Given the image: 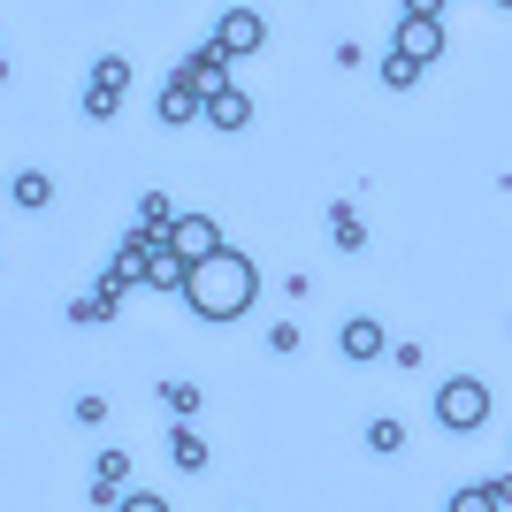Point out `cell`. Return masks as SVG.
I'll return each mask as SVG.
<instances>
[{
  "label": "cell",
  "instance_id": "16",
  "mask_svg": "<svg viewBox=\"0 0 512 512\" xmlns=\"http://www.w3.org/2000/svg\"><path fill=\"white\" fill-rule=\"evenodd\" d=\"M92 482H115V490H123V482H130V459H123V451H100V467H92Z\"/></svg>",
  "mask_w": 512,
  "mask_h": 512
},
{
  "label": "cell",
  "instance_id": "13",
  "mask_svg": "<svg viewBox=\"0 0 512 512\" xmlns=\"http://www.w3.org/2000/svg\"><path fill=\"white\" fill-rule=\"evenodd\" d=\"M169 459L176 467H207V436L199 428H169Z\"/></svg>",
  "mask_w": 512,
  "mask_h": 512
},
{
  "label": "cell",
  "instance_id": "2",
  "mask_svg": "<svg viewBox=\"0 0 512 512\" xmlns=\"http://www.w3.org/2000/svg\"><path fill=\"white\" fill-rule=\"evenodd\" d=\"M436 421L444 428H482L490 421V390L474 383V375H451V383L436 390Z\"/></svg>",
  "mask_w": 512,
  "mask_h": 512
},
{
  "label": "cell",
  "instance_id": "17",
  "mask_svg": "<svg viewBox=\"0 0 512 512\" xmlns=\"http://www.w3.org/2000/svg\"><path fill=\"white\" fill-rule=\"evenodd\" d=\"M413 77H421V62H406V54H390V62H383V85H398V92H406Z\"/></svg>",
  "mask_w": 512,
  "mask_h": 512
},
{
  "label": "cell",
  "instance_id": "3",
  "mask_svg": "<svg viewBox=\"0 0 512 512\" xmlns=\"http://www.w3.org/2000/svg\"><path fill=\"white\" fill-rule=\"evenodd\" d=\"M161 245L192 268V260H207L214 245H222V230H214V214H169V222H161Z\"/></svg>",
  "mask_w": 512,
  "mask_h": 512
},
{
  "label": "cell",
  "instance_id": "5",
  "mask_svg": "<svg viewBox=\"0 0 512 512\" xmlns=\"http://www.w3.org/2000/svg\"><path fill=\"white\" fill-rule=\"evenodd\" d=\"M176 85H192V92L230 85V54H222V46H199V54H184V62H176Z\"/></svg>",
  "mask_w": 512,
  "mask_h": 512
},
{
  "label": "cell",
  "instance_id": "12",
  "mask_svg": "<svg viewBox=\"0 0 512 512\" xmlns=\"http://www.w3.org/2000/svg\"><path fill=\"white\" fill-rule=\"evenodd\" d=\"M451 512H505V482H474V490H459Z\"/></svg>",
  "mask_w": 512,
  "mask_h": 512
},
{
  "label": "cell",
  "instance_id": "23",
  "mask_svg": "<svg viewBox=\"0 0 512 512\" xmlns=\"http://www.w3.org/2000/svg\"><path fill=\"white\" fill-rule=\"evenodd\" d=\"M436 8H444V0H406V16H436Z\"/></svg>",
  "mask_w": 512,
  "mask_h": 512
},
{
  "label": "cell",
  "instance_id": "18",
  "mask_svg": "<svg viewBox=\"0 0 512 512\" xmlns=\"http://www.w3.org/2000/svg\"><path fill=\"white\" fill-rule=\"evenodd\" d=\"M367 444H375V451H398V444H406V428H398V421H375V428H367Z\"/></svg>",
  "mask_w": 512,
  "mask_h": 512
},
{
  "label": "cell",
  "instance_id": "21",
  "mask_svg": "<svg viewBox=\"0 0 512 512\" xmlns=\"http://www.w3.org/2000/svg\"><path fill=\"white\" fill-rule=\"evenodd\" d=\"M115 107H123V100H115V92H92V85H85V115H100V123H107Z\"/></svg>",
  "mask_w": 512,
  "mask_h": 512
},
{
  "label": "cell",
  "instance_id": "14",
  "mask_svg": "<svg viewBox=\"0 0 512 512\" xmlns=\"http://www.w3.org/2000/svg\"><path fill=\"white\" fill-rule=\"evenodd\" d=\"M92 92H115V100H123V92H130V62H115V54L92 62Z\"/></svg>",
  "mask_w": 512,
  "mask_h": 512
},
{
  "label": "cell",
  "instance_id": "1",
  "mask_svg": "<svg viewBox=\"0 0 512 512\" xmlns=\"http://www.w3.org/2000/svg\"><path fill=\"white\" fill-rule=\"evenodd\" d=\"M184 299H192V314H207V321H245L253 299H260V268L245 253H230V245H214L207 260L184 268Z\"/></svg>",
  "mask_w": 512,
  "mask_h": 512
},
{
  "label": "cell",
  "instance_id": "11",
  "mask_svg": "<svg viewBox=\"0 0 512 512\" xmlns=\"http://www.w3.org/2000/svg\"><path fill=\"white\" fill-rule=\"evenodd\" d=\"M8 192H16V207H31V214H39L46 199H54V176H46V169H23L16 184H8Z\"/></svg>",
  "mask_w": 512,
  "mask_h": 512
},
{
  "label": "cell",
  "instance_id": "15",
  "mask_svg": "<svg viewBox=\"0 0 512 512\" xmlns=\"http://www.w3.org/2000/svg\"><path fill=\"white\" fill-rule=\"evenodd\" d=\"M329 222H337V253H360V245H367V230H360V214H352V207H337Z\"/></svg>",
  "mask_w": 512,
  "mask_h": 512
},
{
  "label": "cell",
  "instance_id": "7",
  "mask_svg": "<svg viewBox=\"0 0 512 512\" xmlns=\"http://www.w3.org/2000/svg\"><path fill=\"white\" fill-rule=\"evenodd\" d=\"M199 115H207L214 130H245L253 123V100H245L237 85H214V92H199Z\"/></svg>",
  "mask_w": 512,
  "mask_h": 512
},
{
  "label": "cell",
  "instance_id": "10",
  "mask_svg": "<svg viewBox=\"0 0 512 512\" xmlns=\"http://www.w3.org/2000/svg\"><path fill=\"white\" fill-rule=\"evenodd\" d=\"M192 115H199V92L192 85H176V77H169V85H161V123H192Z\"/></svg>",
  "mask_w": 512,
  "mask_h": 512
},
{
  "label": "cell",
  "instance_id": "22",
  "mask_svg": "<svg viewBox=\"0 0 512 512\" xmlns=\"http://www.w3.org/2000/svg\"><path fill=\"white\" fill-rule=\"evenodd\" d=\"M115 512H169V505H161V497H146V490H138V497L123 490V497H115Z\"/></svg>",
  "mask_w": 512,
  "mask_h": 512
},
{
  "label": "cell",
  "instance_id": "4",
  "mask_svg": "<svg viewBox=\"0 0 512 512\" xmlns=\"http://www.w3.org/2000/svg\"><path fill=\"white\" fill-rule=\"evenodd\" d=\"M260 39H268V23H260L253 8H230V16L214 23V46H222L230 62H245V54H260Z\"/></svg>",
  "mask_w": 512,
  "mask_h": 512
},
{
  "label": "cell",
  "instance_id": "19",
  "mask_svg": "<svg viewBox=\"0 0 512 512\" xmlns=\"http://www.w3.org/2000/svg\"><path fill=\"white\" fill-rule=\"evenodd\" d=\"M161 398H169V413H199V390H192V383H169Z\"/></svg>",
  "mask_w": 512,
  "mask_h": 512
},
{
  "label": "cell",
  "instance_id": "6",
  "mask_svg": "<svg viewBox=\"0 0 512 512\" xmlns=\"http://www.w3.org/2000/svg\"><path fill=\"white\" fill-rule=\"evenodd\" d=\"M390 54H406V62H436V54H444V31H436V16H406L398 23V46H390Z\"/></svg>",
  "mask_w": 512,
  "mask_h": 512
},
{
  "label": "cell",
  "instance_id": "9",
  "mask_svg": "<svg viewBox=\"0 0 512 512\" xmlns=\"http://www.w3.org/2000/svg\"><path fill=\"white\" fill-rule=\"evenodd\" d=\"M146 283H153V291H184V260H176L169 245H153V253H146Z\"/></svg>",
  "mask_w": 512,
  "mask_h": 512
},
{
  "label": "cell",
  "instance_id": "8",
  "mask_svg": "<svg viewBox=\"0 0 512 512\" xmlns=\"http://www.w3.org/2000/svg\"><path fill=\"white\" fill-rule=\"evenodd\" d=\"M337 344H344V360H352V367L383 360V321H375V314H352V321L337 329Z\"/></svg>",
  "mask_w": 512,
  "mask_h": 512
},
{
  "label": "cell",
  "instance_id": "20",
  "mask_svg": "<svg viewBox=\"0 0 512 512\" xmlns=\"http://www.w3.org/2000/svg\"><path fill=\"white\" fill-rule=\"evenodd\" d=\"M169 214H176V207H169V199H161V192H153L146 207H138V222H146V230H161V222H169Z\"/></svg>",
  "mask_w": 512,
  "mask_h": 512
}]
</instances>
